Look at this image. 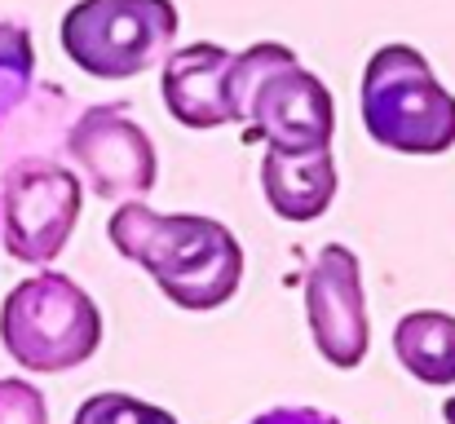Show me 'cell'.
Segmentation results:
<instances>
[{"label": "cell", "instance_id": "obj_15", "mask_svg": "<svg viewBox=\"0 0 455 424\" xmlns=\"http://www.w3.org/2000/svg\"><path fill=\"white\" fill-rule=\"evenodd\" d=\"M248 424H345V420H336V416H327L318 407H275V412H261L257 420Z\"/></svg>", "mask_w": 455, "mask_h": 424}, {"label": "cell", "instance_id": "obj_4", "mask_svg": "<svg viewBox=\"0 0 455 424\" xmlns=\"http://www.w3.org/2000/svg\"><path fill=\"white\" fill-rule=\"evenodd\" d=\"M0 340L27 372L58 376L89 363L102 345V309L76 279L40 270L0 305Z\"/></svg>", "mask_w": 455, "mask_h": 424}, {"label": "cell", "instance_id": "obj_1", "mask_svg": "<svg viewBox=\"0 0 455 424\" xmlns=\"http://www.w3.org/2000/svg\"><path fill=\"white\" fill-rule=\"evenodd\" d=\"M107 235L124 261H138L177 309H221L243 283V248L235 230L199 212H155L124 199Z\"/></svg>", "mask_w": 455, "mask_h": 424}, {"label": "cell", "instance_id": "obj_9", "mask_svg": "<svg viewBox=\"0 0 455 424\" xmlns=\"http://www.w3.org/2000/svg\"><path fill=\"white\" fill-rule=\"evenodd\" d=\"M230 67H235V53L217 40H199V44H181V49L164 53L159 93H164L168 116L186 129L235 124V116H230Z\"/></svg>", "mask_w": 455, "mask_h": 424}, {"label": "cell", "instance_id": "obj_6", "mask_svg": "<svg viewBox=\"0 0 455 424\" xmlns=\"http://www.w3.org/2000/svg\"><path fill=\"white\" fill-rule=\"evenodd\" d=\"M80 221V181L53 159H18L0 186V230L13 261L49 266Z\"/></svg>", "mask_w": 455, "mask_h": 424}, {"label": "cell", "instance_id": "obj_10", "mask_svg": "<svg viewBox=\"0 0 455 424\" xmlns=\"http://www.w3.org/2000/svg\"><path fill=\"white\" fill-rule=\"evenodd\" d=\"M336 155L331 141L323 146H266L261 159V190L275 217L283 221H318L336 199Z\"/></svg>", "mask_w": 455, "mask_h": 424}, {"label": "cell", "instance_id": "obj_14", "mask_svg": "<svg viewBox=\"0 0 455 424\" xmlns=\"http://www.w3.org/2000/svg\"><path fill=\"white\" fill-rule=\"evenodd\" d=\"M0 424H49L44 394L31 380L4 376L0 380Z\"/></svg>", "mask_w": 455, "mask_h": 424}, {"label": "cell", "instance_id": "obj_2", "mask_svg": "<svg viewBox=\"0 0 455 424\" xmlns=\"http://www.w3.org/2000/svg\"><path fill=\"white\" fill-rule=\"evenodd\" d=\"M230 116L243 141L266 146H323L336 133V102L327 84L305 71L288 44L275 40L235 53Z\"/></svg>", "mask_w": 455, "mask_h": 424}, {"label": "cell", "instance_id": "obj_7", "mask_svg": "<svg viewBox=\"0 0 455 424\" xmlns=\"http://www.w3.org/2000/svg\"><path fill=\"white\" fill-rule=\"evenodd\" d=\"M71 159L84 168L98 199H147L159 177V155L151 133L124 111V102H98L89 107L71 133H67Z\"/></svg>", "mask_w": 455, "mask_h": 424}, {"label": "cell", "instance_id": "obj_12", "mask_svg": "<svg viewBox=\"0 0 455 424\" xmlns=\"http://www.w3.org/2000/svg\"><path fill=\"white\" fill-rule=\"evenodd\" d=\"M31 36L13 22H0V120L22 102L27 84H31Z\"/></svg>", "mask_w": 455, "mask_h": 424}, {"label": "cell", "instance_id": "obj_8", "mask_svg": "<svg viewBox=\"0 0 455 424\" xmlns=\"http://www.w3.org/2000/svg\"><path fill=\"white\" fill-rule=\"evenodd\" d=\"M305 318L314 349L349 372L367 358L371 323H367V296H363V270L358 257L345 244H323L309 275H305Z\"/></svg>", "mask_w": 455, "mask_h": 424}, {"label": "cell", "instance_id": "obj_3", "mask_svg": "<svg viewBox=\"0 0 455 424\" xmlns=\"http://www.w3.org/2000/svg\"><path fill=\"white\" fill-rule=\"evenodd\" d=\"M363 124L398 155H443L455 146V93L411 44H380L363 71Z\"/></svg>", "mask_w": 455, "mask_h": 424}, {"label": "cell", "instance_id": "obj_11", "mask_svg": "<svg viewBox=\"0 0 455 424\" xmlns=\"http://www.w3.org/2000/svg\"><path fill=\"white\" fill-rule=\"evenodd\" d=\"M398 363L429 389L455 385V314L443 309H411L394 327Z\"/></svg>", "mask_w": 455, "mask_h": 424}, {"label": "cell", "instance_id": "obj_5", "mask_svg": "<svg viewBox=\"0 0 455 424\" xmlns=\"http://www.w3.org/2000/svg\"><path fill=\"white\" fill-rule=\"evenodd\" d=\"M177 36L172 0H76L62 13V53L93 80L151 71Z\"/></svg>", "mask_w": 455, "mask_h": 424}, {"label": "cell", "instance_id": "obj_13", "mask_svg": "<svg viewBox=\"0 0 455 424\" xmlns=\"http://www.w3.org/2000/svg\"><path fill=\"white\" fill-rule=\"evenodd\" d=\"M71 424H181L172 412L142 403V398H129V394H93L80 403L76 420Z\"/></svg>", "mask_w": 455, "mask_h": 424}, {"label": "cell", "instance_id": "obj_16", "mask_svg": "<svg viewBox=\"0 0 455 424\" xmlns=\"http://www.w3.org/2000/svg\"><path fill=\"white\" fill-rule=\"evenodd\" d=\"M443 420L455 424V398H447V403H443Z\"/></svg>", "mask_w": 455, "mask_h": 424}]
</instances>
